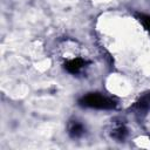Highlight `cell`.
Listing matches in <instances>:
<instances>
[{
    "mask_svg": "<svg viewBox=\"0 0 150 150\" xmlns=\"http://www.w3.org/2000/svg\"><path fill=\"white\" fill-rule=\"evenodd\" d=\"M80 104L86 108H91V109H114L116 107V102L104 95L101 94H88L83 96L80 100Z\"/></svg>",
    "mask_w": 150,
    "mask_h": 150,
    "instance_id": "obj_1",
    "label": "cell"
},
{
    "mask_svg": "<svg viewBox=\"0 0 150 150\" xmlns=\"http://www.w3.org/2000/svg\"><path fill=\"white\" fill-rule=\"evenodd\" d=\"M83 66H84V61L82 59H73V60L68 61L64 67H66L67 71H69L70 74H77L81 71Z\"/></svg>",
    "mask_w": 150,
    "mask_h": 150,
    "instance_id": "obj_2",
    "label": "cell"
},
{
    "mask_svg": "<svg viewBox=\"0 0 150 150\" xmlns=\"http://www.w3.org/2000/svg\"><path fill=\"white\" fill-rule=\"evenodd\" d=\"M150 107V94H145L143 95L135 104V108L137 109L138 112H144L149 109Z\"/></svg>",
    "mask_w": 150,
    "mask_h": 150,
    "instance_id": "obj_3",
    "label": "cell"
},
{
    "mask_svg": "<svg viewBox=\"0 0 150 150\" xmlns=\"http://www.w3.org/2000/svg\"><path fill=\"white\" fill-rule=\"evenodd\" d=\"M128 131H127V128L122 124V123H118V124H115L112 130H111V136L116 139H124L125 136H127Z\"/></svg>",
    "mask_w": 150,
    "mask_h": 150,
    "instance_id": "obj_4",
    "label": "cell"
},
{
    "mask_svg": "<svg viewBox=\"0 0 150 150\" xmlns=\"http://www.w3.org/2000/svg\"><path fill=\"white\" fill-rule=\"evenodd\" d=\"M84 132V128L83 125L80 123V122H73L70 128H69V134L71 137L74 138H77V137H81Z\"/></svg>",
    "mask_w": 150,
    "mask_h": 150,
    "instance_id": "obj_5",
    "label": "cell"
},
{
    "mask_svg": "<svg viewBox=\"0 0 150 150\" xmlns=\"http://www.w3.org/2000/svg\"><path fill=\"white\" fill-rule=\"evenodd\" d=\"M139 21L142 22V25L145 27V29L150 33V16L148 15H139Z\"/></svg>",
    "mask_w": 150,
    "mask_h": 150,
    "instance_id": "obj_6",
    "label": "cell"
}]
</instances>
